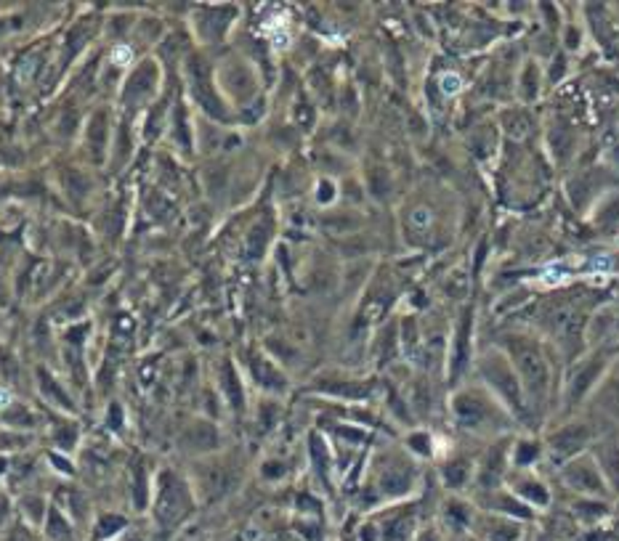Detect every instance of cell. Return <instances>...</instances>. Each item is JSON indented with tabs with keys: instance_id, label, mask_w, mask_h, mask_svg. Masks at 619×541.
Instances as JSON below:
<instances>
[{
	"instance_id": "4",
	"label": "cell",
	"mask_w": 619,
	"mask_h": 541,
	"mask_svg": "<svg viewBox=\"0 0 619 541\" xmlns=\"http://www.w3.org/2000/svg\"><path fill=\"white\" fill-rule=\"evenodd\" d=\"M458 417L463 424L468 427H486V424H495L497 427L505 417L497 409V403H489L481 396H463L458 401Z\"/></svg>"
},
{
	"instance_id": "2",
	"label": "cell",
	"mask_w": 619,
	"mask_h": 541,
	"mask_svg": "<svg viewBox=\"0 0 619 541\" xmlns=\"http://www.w3.org/2000/svg\"><path fill=\"white\" fill-rule=\"evenodd\" d=\"M481 371H484L486 383L492 385V390L497 393V398L502 403H508L511 411H518V414H526V401H524V390L518 385V377L513 371L511 361L502 350H495L481 361Z\"/></svg>"
},
{
	"instance_id": "1",
	"label": "cell",
	"mask_w": 619,
	"mask_h": 541,
	"mask_svg": "<svg viewBox=\"0 0 619 541\" xmlns=\"http://www.w3.org/2000/svg\"><path fill=\"white\" fill-rule=\"evenodd\" d=\"M502 348L524 390L526 409H542L551 396V361L545 356L542 345L526 334H511L505 337Z\"/></svg>"
},
{
	"instance_id": "7",
	"label": "cell",
	"mask_w": 619,
	"mask_h": 541,
	"mask_svg": "<svg viewBox=\"0 0 619 541\" xmlns=\"http://www.w3.org/2000/svg\"><path fill=\"white\" fill-rule=\"evenodd\" d=\"M539 66L534 64H526L524 66V72H521V77H518V88H521V93H524V98H534L539 93V72H537Z\"/></svg>"
},
{
	"instance_id": "6",
	"label": "cell",
	"mask_w": 619,
	"mask_h": 541,
	"mask_svg": "<svg viewBox=\"0 0 619 541\" xmlns=\"http://www.w3.org/2000/svg\"><path fill=\"white\" fill-rule=\"evenodd\" d=\"M601 371H604V358L601 356H592L579 364V369L571 374V383H569V398H571V403H577V401H582V398L590 393Z\"/></svg>"
},
{
	"instance_id": "8",
	"label": "cell",
	"mask_w": 619,
	"mask_h": 541,
	"mask_svg": "<svg viewBox=\"0 0 619 541\" xmlns=\"http://www.w3.org/2000/svg\"><path fill=\"white\" fill-rule=\"evenodd\" d=\"M537 457H539V446L537 443H529V440L518 443L516 451H513V462L516 464H529V462H534Z\"/></svg>"
},
{
	"instance_id": "3",
	"label": "cell",
	"mask_w": 619,
	"mask_h": 541,
	"mask_svg": "<svg viewBox=\"0 0 619 541\" xmlns=\"http://www.w3.org/2000/svg\"><path fill=\"white\" fill-rule=\"evenodd\" d=\"M590 443V430L588 424H566L558 433H553L548 438V451L555 462H571L585 451V446Z\"/></svg>"
},
{
	"instance_id": "5",
	"label": "cell",
	"mask_w": 619,
	"mask_h": 541,
	"mask_svg": "<svg viewBox=\"0 0 619 541\" xmlns=\"http://www.w3.org/2000/svg\"><path fill=\"white\" fill-rule=\"evenodd\" d=\"M601 473H604L601 464L595 462V459H590V457H577V459L566 462L564 467L566 480H569L574 489H590V491L604 489V475H601Z\"/></svg>"
}]
</instances>
